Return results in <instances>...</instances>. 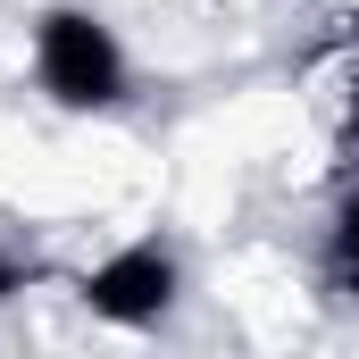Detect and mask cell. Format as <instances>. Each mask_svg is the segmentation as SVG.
Masks as SVG:
<instances>
[{
	"mask_svg": "<svg viewBox=\"0 0 359 359\" xmlns=\"http://www.w3.org/2000/svg\"><path fill=\"white\" fill-rule=\"evenodd\" d=\"M34 276H42V259H25V251H0V309H8V301L34 284Z\"/></svg>",
	"mask_w": 359,
	"mask_h": 359,
	"instance_id": "cell-5",
	"label": "cell"
},
{
	"mask_svg": "<svg viewBox=\"0 0 359 359\" xmlns=\"http://www.w3.org/2000/svg\"><path fill=\"white\" fill-rule=\"evenodd\" d=\"M343 151H359V8L343 34Z\"/></svg>",
	"mask_w": 359,
	"mask_h": 359,
	"instance_id": "cell-4",
	"label": "cell"
},
{
	"mask_svg": "<svg viewBox=\"0 0 359 359\" xmlns=\"http://www.w3.org/2000/svg\"><path fill=\"white\" fill-rule=\"evenodd\" d=\"M176 292H184V259L168 243H126V251H109L76 284V301H84L100 326H159L176 309Z\"/></svg>",
	"mask_w": 359,
	"mask_h": 359,
	"instance_id": "cell-2",
	"label": "cell"
},
{
	"mask_svg": "<svg viewBox=\"0 0 359 359\" xmlns=\"http://www.w3.org/2000/svg\"><path fill=\"white\" fill-rule=\"evenodd\" d=\"M326 284L359 301V184L343 192V209H334V226H326Z\"/></svg>",
	"mask_w": 359,
	"mask_h": 359,
	"instance_id": "cell-3",
	"label": "cell"
},
{
	"mask_svg": "<svg viewBox=\"0 0 359 359\" xmlns=\"http://www.w3.org/2000/svg\"><path fill=\"white\" fill-rule=\"evenodd\" d=\"M34 84L50 92L67 117H100V109H126L134 67H126V42H117L92 8L59 0V8H42V25H34Z\"/></svg>",
	"mask_w": 359,
	"mask_h": 359,
	"instance_id": "cell-1",
	"label": "cell"
}]
</instances>
